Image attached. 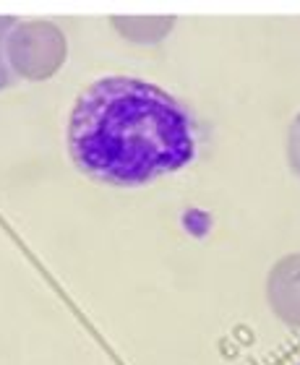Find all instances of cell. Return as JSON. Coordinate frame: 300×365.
Instances as JSON below:
<instances>
[{
    "instance_id": "6",
    "label": "cell",
    "mask_w": 300,
    "mask_h": 365,
    "mask_svg": "<svg viewBox=\"0 0 300 365\" xmlns=\"http://www.w3.org/2000/svg\"><path fill=\"white\" fill-rule=\"evenodd\" d=\"M14 24H16L14 16H0V91L6 89V86H11V81H14V73H11L6 61V37Z\"/></svg>"
},
{
    "instance_id": "2",
    "label": "cell",
    "mask_w": 300,
    "mask_h": 365,
    "mask_svg": "<svg viewBox=\"0 0 300 365\" xmlns=\"http://www.w3.org/2000/svg\"><path fill=\"white\" fill-rule=\"evenodd\" d=\"M6 61L14 76L26 81H47L68 61V39L53 21L16 19L6 37Z\"/></svg>"
},
{
    "instance_id": "4",
    "label": "cell",
    "mask_w": 300,
    "mask_h": 365,
    "mask_svg": "<svg viewBox=\"0 0 300 365\" xmlns=\"http://www.w3.org/2000/svg\"><path fill=\"white\" fill-rule=\"evenodd\" d=\"M110 21L133 45H157L175 29V16H113Z\"/></svg>"
},
{
    "instance_id": "5",
    "label": "cell",
    "mask_w": 300,
    "mask_h": 365,
    "mask_svg": "<svg viewBox=\"0 0 300 365\" xmlns=\"http://www.w3.org/2000/svg\"><path fill=\"white\" fill-rule=\"evenodd\" d=\"M285 152H287V165H290V170L300 178V115H295L293 123H290V128H287Z\"/></svg>"
},
{
    "instance_id": "3",
    "label": "cell",
    "mask_w": 300,
    "mask_h": 365,
    "mask_svg": "<svg viewBox=\"0 0 300 365\" xmlns=\"http://www.w3.org/2000/svg\"><path fill=\"white\" fill-rule=\"evenodd\" d=\"M267 303L285 327L300 329V253L274 261L267 274Z\"/></svg>"
},
{
    "instance_id": "1",
    "label": "cell",
    "mask_w": 300,
    "mask_h": 365,
    "mask_svg": "<svg viewBox=\"0 0 300 365\" xmlns=\"http://www.w3.org/2000/svg\"><path fill=\"white\" fill-rule=\"evenodd\" d=\"M68 154L86 178L147 185L196 160V123L162 86L136 76H105L86 86L68 118Z\"/></svg>"
}]
</instances>
